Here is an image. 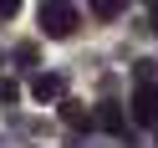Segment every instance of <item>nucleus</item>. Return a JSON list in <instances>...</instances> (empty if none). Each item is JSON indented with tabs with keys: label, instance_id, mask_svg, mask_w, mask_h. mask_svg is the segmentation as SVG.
Returning <instances> with one entry per match:
<instances>
[{
	"label": "nucleus",
	"instance_id": "f257e3e1",
	"mask_svg": "<svg viewBox=\"0 0 158 148\" xmlns=\"http://www.w3.org/2000/svg\"><path fill=\"white\" fill-rule=\"evenodd\" d=\"M77 26H82V15H77V5H41V31L51 36V41H66V36L77 31Z\"/></svg>",
	"mask_w": 158,
	"mask_h": 148
},
{
	"label": "nucleus",
	"instance_id": "f03ea898",
	"mask_svg": "<svg viewBox=\"0 0 158 148\" xmlns=\"http://www.w3.org/2000/svg\"><path fill=\"white\" fill-rule=\"evenodd\" d=\"M133 117L143 128H158V82H138L133 87Z\"/></svg>",
	"mask_w": 158,
	"mask_h": 148
},
{
	"label": "nucleus",
	"instance_id": "7ed1b4c3",
	"mask_svg": "<svg viewBox=\"0 0 158 148\" xmlns=\"http://www.w3.org/2000/svg\"><path fill=\"white\" fill-rule=\"evenodd\" d=\"M92 128H102V133H117V138H123V133H127V112H123L117 102H97V107H92Z\"/></svg>",
	"mask_w": 158,
	"mask_h": 148
},
{
	"label": "nucleus",
	"instance_id": "20e7f679",
	"mask_svg": "<svg viewBox=\"0 0 158 148\" xmlns=\"http://www.w3.org/2000/svg\"><path fill=\"white\" fill-rule=\"evenodd\" d=\"M31 97H36V102H61V97H66V82L56 72H41V77H31Z\"/></svg>",
	"mask_w": 158,
	"mask_h": 148
},
{
	"label": "nucleus",
	"instance_id": "39448f33",
	"mask_svg": "<svg viewBox=\"0 0 158 148\" xmlns=\"http://www.w3.org/2000/svg\"><path fill=\"white\" fill-rule=\"evenodd\" d=\"M61 123L82 133V128H92V107H87V102H77V97H61Z\"/></svg>",
	"mask_w": 158,
	"mask_h": 148
},
{
	"label": "nucleus",
	"instance_id": "423d86ee",
	"mask_svg": "<svg viewBox=\"0 0 158 148\" xmlns=\"http://www.w3.org/2000/svg\"><path fill=\"white\" fill-rule=\"evenodd\" d=\"M15 102H21V82L0 77V107H15Z\"/></svg>",
	"mask_w": 158,
	"mask_h": 148
},
{
	"label": "nucleus",
	"instance_id": "0eeeda50",
	"mask_svg": "<svg viewBox=\"0 0 158 148\" xmlns=\"http://www.w3.org/2000/svg\"><path fill=\"white\" fill-rule=\"evenodd\" d=\"M92 15H102V21H117V15H123V0H97V5H92Z\"/></svg>",
	"mask_w": 158,
	"mask_h": 148
},
{
	"label": "nucleus",
	"instance_id": "6e6552de",
	"mask_svg": "<svg viewBox=\"0 0 158 148\" xmlns=\"http://www.w3.org/2000/svg\"><path fill=\"white\" fill-rule=\"evenodd\" d=\"M133 82H153V61H138L133 66Z\"/></svg>",
	"mask_w": 158,
	"mask_h": 148
},
{
	"label": "nucleus",
	"instance_id": "1a4fd4ad",
	"mask_svg": "<svg viewBox=\"0 0 158 148\" xmlns=\"http://www.w3.org/2000/svg\"><path fill=\"white\" fill-rule=\"evenodd\" d=\"M0 15H5V21H10V15H15V0H0Z\"/></svg>",
	"mask_w": 158,
	"mask_h": 148
},
{
	"label": "nucleus",
	"instance_id": "9d476101",
	"mask_svg": "<svg viewBox=\"0 0 158 148\" xmlns=\"http://www.w3.org/2000/svg\"><path fill=\"white\" fill-rule=\"evenodd\" d=\"M153 31H158V5H153Z\"/></svg>",
	"mask_w": 158,
	"mask_h": 148
}]
</instances>
